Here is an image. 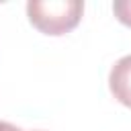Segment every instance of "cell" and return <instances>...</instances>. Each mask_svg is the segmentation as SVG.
Here are the masks:
<instances>
[{"instance_id":"1","label":"cell","mask_w":131,"mask_h":131,"mask_svg":"<svg viewBox=\"0 0 131 131\" xmlns=\"http://www.w3.org/2000/svg\"><path fill=\"white\" fill-rule=\"evenodd\" d=\"M84 12L80 0H29L27 14L35 29L45 35H66L78 27Z\"/></svg>"},{"instance_id":"2","label":"cell","mask_w":131,"mask_h":131,"mask_svg":"<svg viewBox=\"0 0 131 131\" xmlns=\"http://www.w3.org/2000/svg\"><path fill=\"white\" fill-rule=\"evenodd\" d=\"M108 88L121 104L131 108V55H123L111 68Z\"/></svg>"},{"instance_id":"3","label":"cell","mask_w":131,"mask_h":131,"mask_svg":"<svg viewBox=\"0 0 131 131\" xmlns=\"http://www.w3.org/2000/svg\"><path fill=\"white\" fill-rule=\"evenodd\" d=\"M113 12L123 25L131 27V0H115L113 2Z\"/></svg>"},{"instance_id":"4","label":"cell","mask_w":131,"mask_h":131,"mask_svg":"<svg viewBox=\"0 0 131 131\" xmlns=\"http://www.w3.org/2000/svg\"><path fill=\"white\" fill-rule=\"evenodd\" d=\"M0 131H23V129H18V127H14L6 121H0Z\"/></svg>"}]
</instances>
